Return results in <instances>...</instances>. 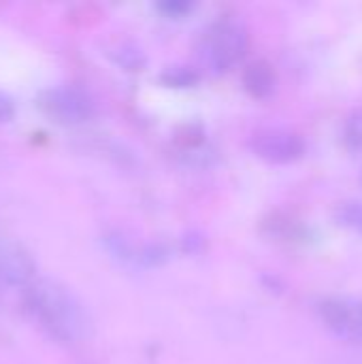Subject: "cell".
I'll list each match as a JSON object with an SVG mask.
<instances>
[{
    "instance_id": "7a4b0ae2",
    "label": "cell",
    "mask_w": 362,
    "mask_h": 364,
    "mask_svg": "<svg viewBox=\"0 0 362 364\" xmlns=\"http://www.w3.org/2000/svg\"><path fill=\"white\" fill-rule=\"evenodd\" d=\"M250 34L247 28L239 19H222L218 21L203 38L201 60L213 73H224L233 68L247 51Z\"/></svg>"
},
{
    "instance_id": "277c9868",
    "label": "cell",
    "mask_w": 362,
    "mask_h": 364,
    "mask_svg": "<svg viewBox=\"0 0 362 364\" xmlns=\"http://www.w3.org/2000/svg\"><path fill=\"white\" fill-rule=\"evenodd\" d=\"M320 318L339 339L362 343V299L341 294L329 296L320 303Z\"/></svg>"
},
{
    "instance_id": "8fae6325",
    "label": "cell",
    "mask_w": 362,
    "mask_h": 364,
    "mask_svg": "<svg viewBox=\"0 0 362 364\" xmlns=\"http://www.w3.org/2000/svg\"><path fill=\"white\" fill-rule=\"evenodd\" d=\"M344 136H346V143L354 149H362V107L354 109L348 119H346V126H344Z\"/></svg>"
},
{
    "instance_id": "3957f363",
    "label": "cell",
    "mask_w": 362,
    "mask_h": 364,
    "mask_svg": "<svg viewBox=\"0 0 362 364\" xmlns=\"http://www.w3.org/2000/svg\"><path fill=\"white\" fill-rule=\"evenodd\" d=\"M250 147L258 158L271 164H288L305 154L303 136L284 126H262L254 130L250 136Z\"/></svg>"
},
{
    "instance_id": "52a82bcc",
    "label": "cell",
    "mask_w": 362,
    "mask_h": 364,
    "mask_svg": "<svg viewBox=\"0 0 362 364\" xmlns=\"http://www.w3.org/2000/svg\"><path fill=\"white\" fill-rule=\"evenodd\" d=\"M243 85L254 98H267L277 87V75L273 66L265 60L250 64L243 73Z\"/></svg>"
},
{
    "instance_id": "7c38bea8",
    "label": "cell",
    "mask_w": 362,
    "mask_h": 364,
    "mask_svg": "<svg viewBox=\"0 0 362 364\" xmlns=\"http://www.w3.org/2000/svg\"><path fill=\"white\" fill-rule=\"evenodd\" d=\"M13 115H15V105H13V100H11L4 92H0V124L11 122Z\"/></svg>"
},
{
    "instance_id": "9c48e42d",
    "label": "cell",
    "mask_w": 362,
    "mask_h": 364,
    "mask_svg": "<svg viewBox=\"0 0 362 364\" xmlns=\"http://www.w3.org/2000/svg\"><path fill=\"white\" fill-rule=\"evenodd\" d=\"M335 220L348 228L362 235V203L361 200H344L335 207Z\"/></svg>"
},
{
    "instance_id": "8992f818",
    "label": "cell",
    "mask_w": 362,
    "mask_h": 364,
    "mask_svg": "<svg viewBox=\"0 0 362 364\" xmlns=\"http://www.w3.org/2000/svg\"><path fill=\"white\" fill-rule=\"evenodd\" d=\"M34 279L36 264L30 252L15 239L0 232V284L26 290Z\"/></svg>"
},
{
    "instance_id": "5b68a950",
    "label": "cell",
    "mask_w": 362,
    "mask_h": 364,
    "mask_svg": "<svg viewBox=\"0 0 362 364\" xmlns=\"http://www.w3.org/2000/svg\"><path fill=\"white\" fill-rule=\"evenodd\" d=\"M41 105L60 124H81L94 115V100L75 85H60L45 92Z\"/></svg>"
},
{
    "instance_id": "ba28073f",
    "label": "cell",
    "mask_w": 362,
    "mask_h": 364,
    "mask_svg": "<svg viewBox=\"0 0 362 364\" xmlns=\"http://www.w3.org/2000/svg\"><path fill=\"white\" fill-rule=\"evenodd\" d=\"M107 53L111 55V60L117 66H122L126 70H143L145 68L143 51L134 43H130V41H117L113 47H109Z\"/></svg>"
},
{
    "instance_id": "6da1fadb",
    "label": "cell",
    "mask_w": 362,
    "mask_h": 364,
    "mask_svg": "<svg viewBox=\"0 0 362 364\" xmlns=\"http://www.w3.org/2000/svg\"><path fill=\"white\" fill-rule=\"evenodd\" d=\"M26 307L32 320L60 343H83L92 335L85 305L55 279L36 277L26 288Z\"/></svg>"
},
{
    "instance_id": "4fadbf2b",
    "label": "cell",
    "mask_w": 362,
    "mask_h": 364,
    "mask_svg": "<svg viewBox=\"0 0 362 364\" xmlns=\"http://www.w3.org/2000/svg\"><path fill=\"white\" fill-rule=\"evenodd\" d=\"M160 9L166 11L169 15H183L186 11L192 9V4H188V2H166V4H162Z\"/></svg>"
},
{
    "instance_id": "30bf717a",
    "label": "cell",
    "mask_w": 362,
    "mask_h": 364,
    "mask_svg": "<svg viewBox=\"0 0 362 364\" xmlns=\"http://www.w3.org/2000/svg\"><path fill=\"white\" fill-rule=\"evenodd\" d=\"M198 81V75L190 66H166L162 73V83L169 87H192Z\"/></svg>"
}]
</instances>
